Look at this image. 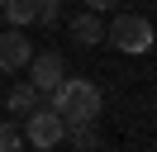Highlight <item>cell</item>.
Here are the masks:
<instances>
[{"instance_id":"obj_1","label":"cell","mask_w":157,"mask_h":152,"mask_svg":"<svg viewBox=\"0 0 157 152\" xmlns=\"http://www.w3.org/2000/svg\"><path fill=\"white\" fill-rule=\"evenodd\" d=\"M52 109L62 114V124H95L100 109H105V95H100L95 81H76V76H62L57 90L48 95Z\"/></svg>"},{"instance_id":"obj_2","label":"cell","mask_w":157,"mask_h":152,"mask_svg":"<svg viewBox=\"0 0 157 152\" xmlns=\"http://www.w3.org/2000/svg\"><path fill=\"white\" fill-rule=\"evenodd\" d=\"M105 38L119 48V52H152V24H147L143 14H114L105 28Z\"/></svg>"},{"instance_id":"obj_3","label":"cell","mask_w":157,"mask_h":152,"mask_svg":"<svg viewBox=\"0 0 157 152\" xmlns=\"http://www.w3.org/2000/svg\"><path fill=\"white\" fill-rule=\"evenodd\" d=\"M62 133H67V124H62V114L52 109V104H38V109L24 114V142L38 152H52L62 142Z\"/></svg>"},{"instance_id":"obj_4","label":"cell","mask_w":157,"mask_h":152,"mask_svg":"<svg viewBox=\"0 0 157 152\" xmlns=\"http://www.w3.org/2000/svg\"><path fill=\"white\" fill-rule=\"evenodd\" d=\"M62 76H67V71H62V57H57V52H33V57H29V81L38 86L43 95L57 90Z\"/></svg>"},{"instance_id":"obj_5","label":"cell","mask_w":157,"mask_h":152,"mask_svg":"<svg viewBox=\"0 0 157 152\" xmlns=\"http://www.w3.org/2000/svg\"><path fill=\"white\" fill-rule=\"evenodd\" d=\"M29 57H33V48H29L19 24L10 33H0V71H19V66H29Z\"/></svg>"},{"instance_id":"obj_6","label":"cell","mask_w":157,"mask_h":152,"mask_svg":"<svg viewBox=\"0 0 157 152\" xmlns=\"http://www.w3.org/2000/svg\"><path fill=\"white\" fill-rule=\"evenodd\" d=\"M67 33L76 38L81 48H95V43H105V24H100V10H86V14H76L67 24Z\"/></svg>"},{"instance_id":"obj_7","label":"cell","mask_w":157,"mask_h":152,"mask_svg":"<svg viewBox=\"0 0 157 152\" xmlns=\"http://www.w3.org/2000/svg\"><path fill=\"white\" fill-rule=\"evenodd\" d=\"M38 100H43V90H38L33 81H19V86H14L10 95H5V104H10V114H19V119H24L29 109H38Z\"/></svg>"},{"instance_id":"obj_8","label":"cell","mask_w":157,"mask_h":152,"mask_svg":"<svg viewBox=\"0 0 157 152\" xmlns=\"http://www.w3.org/2000/svg\"><path fill=\"white\" fill-rule=\"evenodd\" d=\"M62 138H67L71 147H81V152L100 147V133H95V124H67V133H62Z\"/></svg>"},{"instance_id":"obj_9","label":"cell","mask_w":157,"mask_h":152,"mask_svg":"<svg viewBox=\"0 0 157 152\" xmlns=\"http://www.w3.org/2000/svg\"><path fill=\"white\" fill-rule=\"evenodd\" d=\"M0 10H5V14H10V24H33V0H5V5H0Z\"/></svg>"},{"instance_id":"obj_10","label":"cell","mask_w":157,"mask_h":152,"mask_svg":"<svg viewBox=\"0 0 157 152\" xmlns=\"http://www.w3.org/2000/svg\"><path fill=\"white\" fill-rule=\"evenodd\" d=\"M14 147H24V128L19 124H0V152H14Z\"/></svg>"},{"instance_id":"obj_11","label":"cell","mask_w":157,"mask_h":152,"mask_svg":"<svg viewBox=\"0 0 157 152\" xmlns=\"http://www.w3.org/2000/svg\"><path fill=\"white\" fill-rule=\"evenodd\" d=\"M33 24H57V0H33Z\"/></svg>"},{"instance_id":"obj_12","label":"cell","mask_w":157,"mask_h":152,"mask_svg":"<svg viewBox=\"0 0 157 152\" xmlns=\"http://www.w3.org/2000/svg\"><path fill=\"white\" fill-rule=\"evenodd\" d=\"M86 5H90V10H114L119 0H86Z\"/></svg>"},{"instance_id":"obj_13","label":"cell","mask_w":157,"mask_h":152,"mask_svg":"<svg viewBox=\"0 0 157 152\" xmlns=\"http://www.w3.org/2000/svg\"><path fill=\"white\" fill-rule=\"evenodd\" d=\"M0 5H5V0H0Z\"/></svg>"}]
</instances>
